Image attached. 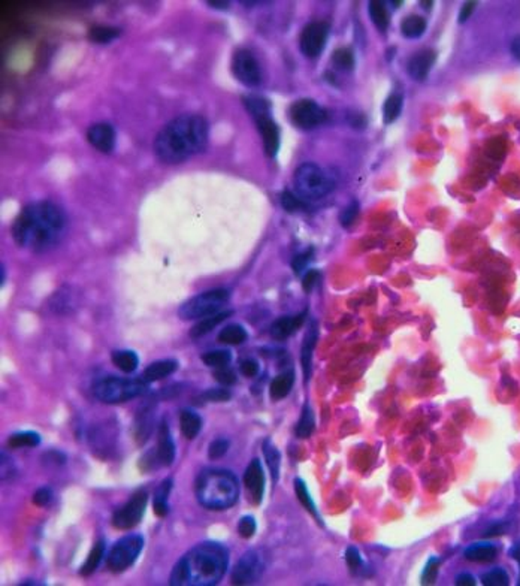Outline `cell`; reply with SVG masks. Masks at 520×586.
<instances>
[{
  "instance_id": "obj_1",
  "label": "cell",
  "mask_w": 520,
  "mask_h": 586,
  "mask_svg": "<svg viewBox=\"0 0 520 586\" xmlns=\"http://www.w3.org/2000/svg\"><path fill=\"white\" fill-rule=\"evenodd\" d=\"M67 217L51 200L32 202L21 210L11 227L18 247L33 253H44L60 243L66 232Z\"/></svg>"
},
{
  "instance_id": "obj_2",
  "label": "cell",
  "mask_w": 520,
  "mask_h": 586,
  "mask_svg": "<svg viewBox=\"0 0 520 586\" xmlns=\"http://www.w3.org/2000/svg\"><path fill=\"white\" fill-rule=\"evenodd\" d=\"M209 139L207 118L197 114H184L164 126L155 139L157 159L168 165H178L195 154L202 153Z\"/></svg>"
},
{
  "instance_id": "obj_3",
  "label": "cell",
  "mask_w": 520,
  "mask_h": 586,
  "mask_svg": "<svg viewBox=\"0 0 520 586\" xmlns=\"http://www.w3.org/2000/svg\"><path fill=\"white\" fill-rule=\"evenodd\" d=\"M228 567V549L216 542H204L192 547L176 562L169 583L175 586H212L223 579Z\"/></svg>"
},
{
  "instance_id": "obj_4",
  "label": "cell",
  "mask_w": 520,
  "mask_h": 586,
  "mask_svg": "<svg viewBox=\"0 0 520 586\" xmlns=\"http://www.w3.org/2000/svg\"><path fill=\"white\" fill-rule=\"evenodd\" d=\"M195 492L199 504L205 509L226 510L238 501V478L228 470L208 469L197 476Z\"/></svg>"
},
{
  "instance_id": "obj_5",
  "label": "cell",
  "mask_w": 520,
  "mask_h": 586,
  "mask_svg": "<svg viewBox=\"0 0 520 586\" xmlns=\"http://www.w3.org/2000/svg\"><path fill=\"white\" fill-rule=\"evenodd\" d=\"M93 395L103 404H122L143 397L148 392V381L108 376L93 383Z\"/></svg>"
},
{
  "instance_id": "obj_6",
  "label": "cell",
  "mask_w": 520,
  "mask_h": 586,
  "mask_svg": "<svg viewBox=\"0 0 520 586\" xmlns=\"http://www.w3.org/2000/svg\"><path fill=\"white\" fill-rule=\"evenodd\" d=\"M297 193L304 200L322 199L335 187V179L316 163L301 165L293 175Z\"/></svg>"
},
{
  "instance_id": "obj_7",
  "label": "cell",
  "mask_w": 520,
  "mask_h": 586,
  "mask_svg": "<svg viewBox=\"0 0 520 586\" xmlns=\"http://www.w3.org/2000/svg\"><path fill=\"white\" fill-rule=\"evenodd\" d=\"M229 298L230 293L226 289H212L202 292L186 301L178 310V316L181 320H196L217 314L229 302Z\"/></svg>"
},
{
  "instance_id": "obj_8",
  "label": "cell",
  "mask_w": 520,
  "mask_h": 586,
  "mask_svg": "<svg viewBox=\"0 0 520 586\" xmlns=\"http://www.w3.org/2000/svg\"><path fill=\"white\" fill-rule=\"evenodd\" d=\"M144 547V538L139 534H130L118 540L106 556V566L112 573H122L132 567Z\"/></svg>"
},
{
  "instance_id": "obj_9",
  "label": "cell",
  "mask_w": 520,
  "mask_h": 586,
  "mask_svg": "<svg viewBox=\"0 0 520 586\" xmlns=\"http://www.w3.org/2000/svg\"><path fill=\"white\" fill-rule=\"evenodd\" d=\"M148 504V494L145 490H138L124 506L115 510L112 525L118 530H132L143 521Z\"/></svg>"
},
{
  "instance_id": "obj_10",
  "label": "cell",
  "mask_w": 520,
  "mask_h": 586,
  "mask_svg": "<svg viewBox=\"0 0 520 586\" xmlns=\"http://www.w3.org/2000/svg\"><path fill=\"white\" fill-rule=\"evenodd\" d=\"M232 72L235 78L247 87H257L262 82V69L257 58L248 50H238L233 54Z\"/></svg>"
},
{
  "instance_id": "obj_11",
  "label": "cell",
  "mask_w": 520,
  "mask_h": 586,
  "mask_svg": "<svg viewBox=\"0 0 520 586\" xmlns=\"http://www.w3.org/2000/svg\"><path fill=\"white\" fill-rule=\"evenodd\" d=\"M289 117L299 129H314L325 122L326 111L313 99H299L290 106Z\"/></svg>"
},
{
  "instance_id": "obj_12",
  "label": "cell",
  "mask_w": 520,
  "mask_h": 586,
  "mask_svg": "<svg viewBox=\"0 0 520 586\" xmlns=\"http://www.w3.org/2000/svg\"><path fill=\"white\" fill-rule=\"evenodd\" d=\"M264 570L265 562L262 555H260L257 550H248V552H245L240 558V561L236 562V566L232 571V583L253 585L262 578Z\"/></svg>"
},
{
  "instance_id": "obj_13",
  "label": "cell",
  "mask_w": 520,
  "mask_h": 586,
  "mask_svg": "<svg viewBox=\"0 0 520 586\" xmlns=\"http://www.w3.org/2000/svg\"><path fill=\"white\" fill-rule=\"evenodd\" d=\"M327 36H329L327 23L313 21L310 24H306L299 38V46H301L302 54L308 58H316L320 56L326 46Z\"/></svg>"
},
{
  "instance_id": "obj_14",
  "label": "cell",
  "mask_w": 520,
  "mask_h": 586,
  "mask_svg": "<svg viewBox=\"0 0 520 586\" xmlns=\"http://www.w3.org/2000/svg\"><path fill=\"white\" fill-rule=\"evenodd\" d=\"M244 485L248 492H250L254 504H260L265 494V473L262 469V464H260L257 458H254L248 464L244 473Z\"/></svg>"
},
{
  "instance_id": "obj_15",
  "label": "cell",
  "mask_w": 520,
  "mask_h": 586,
  "mask_svg": "<svg viewBox=\"0 0 520 586\" xmlns=\"http://www.w3.org/2000/svg\"><path fill=\"white\" fill-rule=\"evenodd\" d=\"M87 141L100 153H112L117 142L115 129L110 123L93 125L87 132Z\"/></svg>"
},
{
  "instance_id": "obj_16",
  "label": "cell",
  "mask_w": 520,
  "mask_h": 586,
  "mask_svg": "<svg viewBox=\"0 0 520 586\" xmlns=\"http://www.w3.org/2000/svg\"><path fill=\"white\" fill-rule=\"evenodd\" d=\"M256 126L262 135L265 153L269 158H275L280 148V129L269 114L254 118Z\"/></svg>"
},
{
  "instance_id": "obj_17",
  "label": "cell",
  "mask_w": 520,
  "mask_h": 586,
  "mask_svg": "<svg viewBox=\"0 0 520 586\" xmlns=\"http://www.w3.org/2000/svg\"><path fill=\"white\" fill-rule=\"evenodd\" d=\"M157 461L162 466H171L175 461V442L171 435V429L167 421H162L157 435Z\"/></svg>"
},
{
  "instance_id": "obj_18",
  "label": "cell",
  "mask_w": 520,
  "mask_h": 586,
  "mask_svg": "<svg viewBox=\"0 0 520 586\" xmlns=\"http://www.w3.org/2000/svg\"><path fill=\"white\" fill-rule=\"evenodd\" d=\"M317 338H318V328H317V321L311 320L308 331H306L305 337H304V343H302V349H301V365H302V373H304V381L306 383L311 377V364H313V352L316 349V344H317Z\"/></svg>"
},
{
  "instance_id": "obj_19",
  "label": "cell",
  "mask_w": 520,
  "mask_h": 586,
  "mask_svg": "<svg viewBox=\"0 0 520 586\" xmlns=\"http://www.w3.org/2000/svg\"><path fill=\"white\" fill-rule=\"evenodd\" d=\"M305 316H306V311H304V313L298 316H286V317L277 319L273 325H271V329H269L271 337L277 341L287 340L304 325Z\"/></svg>"
},
{
  "instance_id": "obj_20",
  "label": "cell",
  "mask_w": 520,
  "mask_h": 586,
  "mask_svg": "<svg viewBox=\"0 0 520 586\" xmlns=\"http://www.w3.org/2000/svg\"><path fill=\"white\" fill-rule=\"evenodd\" d=\"M436 54L434 50H423L412 56L408 62V74L412 79L423 81L429 75L435 63Z\"/></svg>"
},
{
  "instance_id": "obj_21",
  "label": "cell",
  "mask_w": 520,
  "mask_h": 586,
  "mask_svg": "<svg viewBox=\"0 0 520 586\" xmlns=\"http://www.w3.org/2000/svg\"><path fill=\"white\" fill-rule=\"evenodd\" d=\"M176 369H178V362L172 361V359H164V361L152 362L144 371V380L148 383H155V381L169 377L171 374L175 373Z\"/></svg>"
},
{
  "instance_id": "obj_22",
  "label": "cell",
  "mask_w": 520,
  "mask_h": 586,
  "mask_svg": "<svg viewBox=\"0 0 520 586\" xmlns=\"http://www.w3.org/2000/svg\"><path fill=\"white\" fill-rule=\"evenodd\" d=\"M172 488H174L172 478H167V480H163L155 490V497H152V510H155L156 516L164 518L169 513L168 499L172 492Z\"/></svg>"
},
{
  "instance_id": "obj_23",
  "label": "cell",
  "mask_w": 520,
  "mask_h": 586,
  "mask_svg": "<svg viewBox=\"0 0 520 586\" xmlns=\"http://www.w3.org/2000/svg\"><path fill=\"white\" fill-rule=\"evenodd\" d=\"M232 314H233L232 310H226V311H220V313H217V314H212V316L200 319L196 323V325L190 329V337L195 338V340L204 337V335L209 333L216 326H219L221 321H224Z\"/></svg>"
},
{
  "instance_id": "obj_24",
  "label": "cell",
  "mask_w": 520,
  "mask_h": 586,
  "mask_svg": "<svg viewBox=\"0 0 520 586\" xmlns=\"http://www.w3.org/2000/svg\"><path fill=\"white\" fill-rule=\"evenodd\" d=\"M464 555L471 562H492L498 555V549L490 543H474L465 549Z\"/></svg>"
},
{
  "instance_id": "obj_25",
  "label": "cell",
  "mask_w": 520,
  "mask_h": 586,
  "mask_svg": "<svg viewBox=\"0 0 520 586\" xmlns=\"http://www.w3.org/2000/svg\"><path fill=\"white\" fill-rule=\"evenodd\" d=\"M180 428L187 440H195L202 429V417L192 410H183L180 414Z\"/></svg>"
},
{
  "instance_id": "obj_26",
  "label": "cell",
  "mask_w": 520,
  "mask_h": 586,
  "mask_svg": "<svg viewBox=\"0 0 520 586\" xmlns=\"http://www.w3.org/2000/svg\"><path fill=\"white\" fill-rule=\"evenodd\" d=\"M293 383H294L293 371H287V373L277 376L273 381H271V386H269L271 398H273L274 401H280L282 398H286L293 388Z\"/></svg>"
},
{
  "instance_id": "obj_27",
  "label": "cell",
  "mask_w": 520,
  "mask_h": 586,
  "mask_svg": "<svg viewBox=\"0 0 520 586\" xmlns=\"http://www.w3.org/2000/svg\"><path fill=\"white\" fill-rule=\"evenodd\" d=\"M103 556H105V542L103 540H99L96 544L93 546V549L90 550V554H89L86 562H84V564H82V567L79 570L81 576H84V578L91 576V574L99 568Z\"/></svg>"
},
{
  "instance_id": "obj_28",
  "label": "cell",
  "mask_w": 520,
  "mask_h": 586,
  "mask_svg": "<svg viewBox=\"0 0 520 586\" xmlns=\"http://www.w3.org/2000/svg\"><path fill=\"white\" fill-rule=\"evenodd\" d=\"M427 30V20L420 15H408L401 23V32L408 39H417Z\"/></svg>"
},
{
  "instance_id": "obj_29",
  "label": "cell",
  "mask_w": 520,
  "mask_h": 586,
  "mask_svg": "<svg viewBox=\"0 0 520 586\" xmlns=\"http://www.w3.org/2000/svg\"><path fill=\"white\" fill-rule=\"evenodd\" d=\"M111 359H112V364L118 369H122L123 373H134V371L139 365V357L132 350H117V352H112Z\"/></svg>"
},
{
  "instance_id": "obj_30",
  "label": "cell",
  "mask_w": 520,
  "mask_h": 586,
  "mask_svg": "<svg viewBox=\"0 0 520 586\" xmlns=\"http://www.w3.org/2000/svg\"><path fill=\"white\" fill-rule=\"evenodd\" d=\"M264 454H265L266 464H268V466H269L271 476H273V480H274V482H277V480H278V476H280L281 454H280L278 449L274 446V442L271 441L269 438H266V440L264 441Z\"/></svg>"
},
{
  "instance_id": "obj_31",
  "label": "cell",
  "mask_w": 520,
  "mask_h": 586,
  "mask_svg": "<svg viewBox=\"0 0 520 586\" xmlns=\"http://www.w3.org/2000/svg\"><path fill=\"white\" fill-rule=\"evenodd\" d=\"M294 492H297V497H298L301 504L305 507V510L310 511L313 514V516L317 519V522L323 525L322 518L318 516V511L316 509L314 501H313V498H311V495L308 492V488H306V485H305V482L302 480V478H294Z\"/></svg>"
},
{
  "instance_id": "obj_32",
  "label": "cell",
  "mask_w": 520,
  "mask_h": 586,
  "mask_svg": "<svg viewBox=\"0 0 520 586\" xmlns=\"http://www.w3.org/2000/svg\"><path fill=\"white\" fill-rule=\"evenodd\" d=\"M247 338H248V333L241 325H229L226 328H223L217 337L220 343L230 344V345H240L245 343Z\"/></svg>"
},
{
  "instance_id": "obj_33",
  "label": "cell",
  "mask_w": 520,
  "mask_h": 586,
  "mask_svg": "<svg viewBox=\"0 0 520 586\" xmlns=\"http://www.w3.org/2000/svg\"><path fill=\"white\" fill-rule=\"evenodd\" d=\"M316 426V421H314V413L311 410L310 404H304L302 407V413L301 417L298 421L297 429H294V433H297L298 438H308Z\"/></svg>"
},
{
  "instance_id": "obj_34",
  "label": "cell",
  "mask_w": 520,
  "mask_h": 586,
  "mask_svg": "<svg viewBox=\"0 0 520 586\" xmlns=\"http://www.w3.org/2000/svg\"><path fill=\"white\" fill-rule=\"evenodd\" d=\"M242 101H244L247 111L250 113L253 118L271 114V105L265 98H262V96L248 94V96H244Z\"/></svg>"
},
{
  "instance_id": "obj_35",
  "label": "cell",
  "mask_w": 520,
  "mask_h": 586,
  "mask_svg": "<svg viewBox=\"0 0 520 586\" xmlns=\"http://www.w3.org/2000/svg\"><path fill=\"white\" fill-rule=\"evenodd\" d=\"M403 105H404V99L401 94L395 93L392 96H389L383 106L384 125H392L395 122V120L399 117L401 111H403Z\"/></svg>"
},
{
  "instance_id": "obj_36",
  "label": "cell",
  "mask_w": 520,
  "mask_h": 586,
  "mask_svg": "<svg viewBox=\"0 0 520 586\" xmlns=\"http://www.w3.org/2000/svg\"><path fill=\"white\" fill-rule=\"evenodd\" d=\"M41 445V437L34 431H25V433L13 434L8 438V446L13 449L21 447H37Z\"/></svg>"
},
{
  "instance_id": "obj_37",
  "label": "cell",
  "mask_w": 520,
  "mask_h": 586,
  "mask_svg": "<svg viewBox=\"0 0 520 586\" xmlns=\"http://www.w3.org/2000/svg\"><path fill=\"white\" fill-rule=\"evenodd\" d=\"M122 30L118 27L111 26H93L89 32V38L96 44H110L118 39Z\"/></svg>"
},
{
  "instance_id": "obj_38",
  "label": "cell",
  "mask_w": 520,
  "mask_h": 586,
  "mask_svg": "<svg viewBox=\"0 0 520 586\" xmlns=\"http://www.w3.org/2000/svg\"><path fill=\"white\" fill-rule=\"evenodd\" d=\"M368 11H370V17L372 20V23L375 24V27L378 30L384 32L389 26V14H387V9L384 6L383 2H377V0H372L368 5Z\"/></svg>"
},
{
  "instance_id": "obj_39",
  "label": "cell",
  "mask_w": 520,
  "mask_h": 586,
  "mask_svg": "<svg viewBox=\"0 0 520 586\" xmlns=\"http://www.w3.org/2000/svg\"><path fill=\"white\" fill-rule=\"evenodd\" d=\"M202 362L207 367L221 368L228 367L232 362V353L229 350H212L202 355Z\"/></svg>"
},
{
  "instance_id": "obj_40",
  "label": "cell",
  "mask_w": 520,
  "mask_h": 586,
  "mask_svg": "<svg viewBox=\"0 0 520 586\" xmlns=\"http://www.w3.org/2000/svg\"><path fill=\"white\" fill-rule=\"evenodd\" d=\"M481 583L486 586H507L510 583V578L505 570L502 568H493L488 573H484L481 576Z\"/></svg>"
},
{
  "instance_id": "obj_41",
  "label": "cell",
  "mask_w": 520,
  "mask_h": 586,
  "mask_svg": "<svg viewBox=\"0 0 520 586\" xmlns=\"http://www.w3.org/2000/svg\"><path fill=\"white\" fill-rule=\"evenodd\" d=\"M332 62L338 69L351 70L354 66V56L350 48H338L332 56Z\"/></svg>"
},
{
  "instance_id": "obj_42",
  "label": "cell",
  "mask_w": 520,
  "mask_h": 586,
  "mask_svg": "<svg viewBox=\"0 0 520 586\" xmlns=\"http://www.w3.org/2000/svg\"><path fill=\"white\" fill-rule=\"evenodd\" d=\"M281 205L287 212H297L305 208V202L299 196L293 195L292 191L286 190L281 193Z\"/></svg>"
},
{
  "instance_id": "obj_43",
  "label": "cell",
  "mask_w": 520,
  "mask_h": 586,
  "mask_svg": "<svg viewBox=\"0 0 520 586\" xmlns=\"http://www.w3.org/2000/svg\"><path fill=\"white\" fill-rule=\"evenodd\" d=\"M230 442L226 438H216L214 441H211V445L208 446V458L216 461L223 458L226 452L229 450Z\"/></svg>"
},
{
  "instance_id": "obj_44",
  "label": "cell",
  "mask_w": 520,
  "mask_h": 586,
  "mask_svg": "<svg viewBox=\"0 0 520 586\" xmlns=\"http://www.w3.org/2000/svg\"><path fill=\"white\" fill-rule=\"evenodd\" d=\"M438 571H440V559L432 556L427 562V566H424V570L422 573V583H424V585L434 583L436 580V578H438Z\"/></svg>"
},
{
  "instance_id": "obj_45",
  "label": "cell",
  "mask_w": 520,
  "mask_h": 586,
  "mask_svg": "<svg viewBox=\"0 0 520 586\" xmlns=\"http://www.w3.org/2000/svg\"><path fill=\"white\" fill-rule=\"evenodd\" d=\"M230 398H232L230 390L224 389V388L209 389V390H205L202 395H200V400L208 401V402H226Z\"/></svg>"
},
{
  "instance_id": "obj_46",
  "label": "cell",
  "mask_w": 520,
  "mask_h": 586,
  "mask_svg": "<svg viewBox=\"0 0 520 586\" xmlns=\"http://www.w3.org/2000/svg\"><path fill=\"white\" fill-rule=\"evenodd\" d=\"M359 214V203L356 200H351L349 205L342 210L341 215H339V222L344 227H349L354 223Z\"/></svg>"
},
{
  "instance_id": "obj_47",
  "label": "cell",
  "mask_w": 520,
  "mask_h": 586,
  "mask_svg": "<svg viewBox=\"0 0 520 586\" xmlns=\"http://www.w3.org/2000/svg\"><path fill=\"white\" fill-rule=\"evenodd\" d=\"M313 256H314V250L313 248L305 250V251H302L301 255L294 256L293 260H292V268H293V271L297 272V274H301L306 267H308V263L313 260Z\"/></svg>"
},
{
  "instance_id": "obj_48",
  "label": "cell",
  "mask_w": 520,
  "mask_h": 586,
  "mask_svg": "<svg viewBox=\"0 0 520 586\" xmlns=\"http://www.w3.org/2000/svg\"><path fill=\"white\" fill-rule=\"evenodd\" d=\"M214 378L221 383L223 386H232L236 383V374L235 371L229 367H221V368H216L214 371Z\"/></svg>"
},
{
  "instance_id": "obj_49",
  "label": "cell",
  "mask_w": 520,
  "mask_h": 586,
  "mask_svg": "<svg viewBox=\"0 0 520 586\" xmlns=\"http://www.w3.org/2000/svg\"><path fill=\"white\" fill-rule=\"evenodd\" d=\"M256 528H257V525H256L254 518L253 516H244V518H241V521L238 523V534L242 538H252L256 533Z\"/></svg>"
},
{
  "instance_id": "obj_50",
  "label": "cell",
  "mask_w": 520,
  "mask_h": 586,
  "mask_svg": "<svg viewBox=\"0 0 520 586\" xmlns=\"http://www.w3.org/2000/svg\"><path fill=\"white\" fill-rule=\"evenodd\" d=\"M53 498V492L51 489L48 488H39L37 492L33 495V504H37L38 507H45L50 504V501Z\"/></svg>"
},
{
  "instance_id": "obj_51",
  "label": "cell",
  "mask_w": 520,
  "mask_h": 586,
  "mask_svg": "<svg viewBox=\"0 0 520 586\" xmlns=\"http://www.w3.org/2000/svg\"><path fill=\"white\" fill-rule=\"evenodd\" d=\"M346 562H347V566L351 570H358L362 566V556L359 554V550L356 547H354V546H350L347 549V552H346Z\"/></svg>"
},
{
  "instance_id": "obj_52",
  "label": "cell",
  "mask_w": 520,
  "mask_h": 586,
  "mask_svg": "<svg viewBox=\"0 0 520 586\" xmlns=\"http://www.w3.org/2000/svg\"><path fill=\"white\" fill-rule=\"evenodd\" d=\"M318 277H320V274L316 269H310L304 275V280H302V287L305 292H311L313 287L316 286V283L318 281Z\"/></svg>"
},
{
  "instance_id": "obj_53",
  "label": "cell",
  "mask_w": 520,
  "mask_h": 586,
  "mask_svg": "<svg viewBox=\"0 0 520 586\" xmlns=\"http://www.w3.org/2000/svg\"><path fill=\"white\" fill-rule=\"evenodd\" d=\"M241 373L245 377H256L259 373V364L253 359H245V361L241 362Z\"/></svg>"
},
{
  "instance_id": "obj_54",
  "label": "cell",
  "mask_w": 520,
  "mask_h": 586,
  "mask_svg": "<svg viewBox=\"0 0 520 586\" xmlns=\"http://www.w3.org/2000/svg\"><path fill=\"white\" fill-rule=\"evenodd\" d=\"M476 6H477L476 2H465L459 12V23H465L471 17L472 12H474Z\"/></svg>"
},
{
  "instance_id": "obj_55",
  "label": "cell",
  "mask_w": 520,
  "mask_h": 586,
  "mask_svg": "<svg viewBox=\"0 0 520 586\" xmlns=\"http://www.w3.org/2000/svg\"><path fill=\"white\" fill-rule=\"evenodd\" d=\"M456 585L457 586H474L476 579H474V576H471L469 573H462L456 578Z\"/></svg>"
},
{
  "instance_id": "obj_56",
  "label": "cell",
  "mask_w": 520,
  "mask_h": 586,
  "mask_svg": "<svg viewBox=\"0 0 520 586\" xmlns=\"http://www.w3.org/2000/svg\"><path fill=\"white\" fill-rule=\"evenodd\" d=\"M510 556H512L514 561H517V564H519V567H520V540H519V542H516V543L513 544V547L510 549Z\"/></svg>"
},
{
  "instance_id": "obj_57",
  "label": "cell",
  "mask_w": 520,
  "mask_h": 586,
  "mask_svg": "<svg viewBox=\"0 0 520 586\" xmlns=\"http://www.w3.org/2000/svg\"><path fill=\"white\" fill-rule=\"evenodd\" d=\"M512 53H513V56L517 60H520V36H517V38L513 39V42H512Z\"/></svg>"
},
{
  "instance_id": "obj_58",
  "label": "cell",
  "mask_w": 520,
  "mask_h": 586,
  "mask_svg": "<svg viewBox=\"0 0 520 586\" xmlns=\"http://www.w3.org/2000/svg\"><path fill=\"white\" fill-rule=\"evenodd\" d=\"M207 4L212 8H216V9H226L229 6L228 2H216V0H209V2H207Z\"/></svg>"
},
{
  "instance_id": "obj_59",
  "label": "cell",
  "mask_w": 520,
  "mask_h": 586,
  "mask_svg": "<svg viewBox=\"0 0 520 586\" xmlns=\"http://www.w3.org/2000/svg\"><path fill=\"white\" fill-rule=\"evenodd\" d=\"M0 284H5V265H2V279H0Z\"/></svg>"
},
{
  "instance_id": "obj_60",
  "label": "cell",
  "mask_w": 520,
  "mask_h": 586,
  "mask_svg": "<svg viewBox=\"0 0 520 586\" xmlns=\"http://www.w3.org/2000/svg\"><path fill=\"white\" fill-rule=\"evenodd\" d=\"M420 5H423V8H424V9H431L432 2H420Z\"/></svg>"
}]
</instances>
